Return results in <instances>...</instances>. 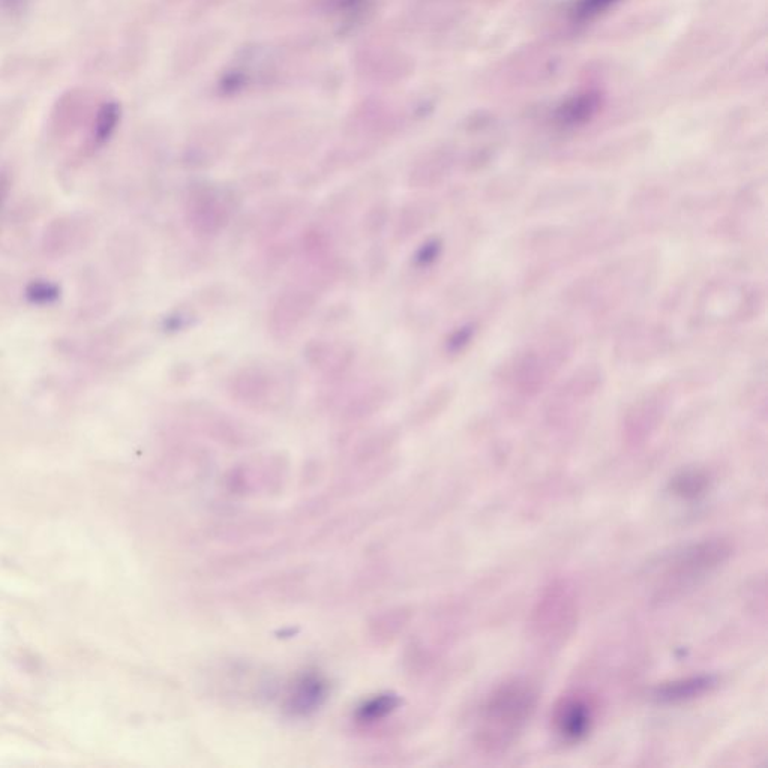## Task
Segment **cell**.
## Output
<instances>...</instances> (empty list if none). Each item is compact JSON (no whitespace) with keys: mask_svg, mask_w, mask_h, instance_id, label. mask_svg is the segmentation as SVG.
Listing matches in <instances>:
<instances>
[{"mask_svg":"<svg viewBox=\"0 0 768 768\" xmlns=\"http://www.w3.org/2000/svg\"><path fill=\"white\" fill-rule=\"evenodd\" d=\"M536 687L530 681L513 678L495 687L479 714L476 738L488 753H500L518 741L536 713Z\"/></svg>","mask_w":768,"mask_h":768,"instance_id":"obj_1","label":"cell"},{"mask_svg":"<svg viewBox=\"0 0 768 768\" xmlns=\"http://www.w3.org/2000/svg\"><path fill=\"white\" fill-rule=\"evenodd\" d=\"M725 539H705L675 552L657 575L653 596L657 602H671L698 587L731 557Z\"/></svg>","mask_w":768,"mask_h":768,"instance_id":"obj_2","label":"cell"},{"mask_svg":"<svg viewBox=\"0 0 768 768\" xmlns=\"http://www.w3.org/2000/svg\"><path fill=\"white\" fill-rule=\"evenodd\" d=\"M578 603L564 582H552L543 590L531 614V630L543 642H561L575 629Z\"/></svg>","mask_w":768,"mask_h":768,"instance_id":"obj_3","label":"cell"},{"mask_svg":"<svg viewBox=\"0 0 768 768\" xmlns=\"http://www.w3.org/2000/svg\"><path fill=\"white\" fill-rule=\"evenodd\" d=\"M231 197L213 186H198L189 192L188 219L201 236H215L230 221Z\"/></svg>","mask_w":768,"mask_h":768,"instance_id":"obj_4","label":"cell"},{"mask_svg":"<svg viewBox=\"0 0 768 768\" xmlns=\"http://www.w3.org/2000/svg\"><path fill=\"white\" fill-rule=\"evenodd\" d=\"M552 728L566 743H578L590 734L594 723V704L581 692L561 696L552 710Z\"/></svg>","mask_w":768,"mask_h":768,"instance_id":"obj_5","label":"cell"},{"mask_svg":"<svg viewBox=\"0 0 768 768\" xmlns=\"http://www.w3.org/2000/svg\"><path fill=\"white\" fill-rule=\"evenodd\" d=\"M278 375L260 366H249L234 375L230 392L237 401L248 405H264L272 401L273 396L284 392Z\"/></svg>","mask_w":768,"mask_h":768,"instance_id":"obj_6","label":"cell"},{"mask_svg":"<svg viewBox=\"0 0 768 768\" xmlns=\"http://www.w3.org/2000/svg\"><path fill=\"white\" fill-rule=\"evenodd\" d=\"M314 303V293L306 288L294 287L285 290L276 300L270 314V327L273 333L281 338L291 335L311 314Z\"/></svg>","mask_w":768,"mask_h":768,"instance_id":"obj_7","label":"cell"},{"mask_svg":"<svg viewBox=\"0 0 768 768\" xmlns=\"http://www.w3.org/2000/svg\"><path fill=\"white\" fill-rule=\"evenodd\" d=\"M603 99L605 96L596 87L576 90L555 107L554 122L567 129L587 125L599 114Z\"/></svg>","mask_w":768,"mask_h":768,"instance_id":"obj_8","label":"cell"},{"mask_svg":"<svg viewBox=\"0 0 768 768\" xmlns=\"http://www.w3.org/2000/svg\"><path fill=\"white\" fill-rule=\"evenodd\" d=\"M305 357L312 368L326 375H339L350 368L354 351L342 342L312 341L305 348Z\"/></svg>","mask_w":768,"mask_h":768,"instance_id":"obj_9","label":"cell"},{"mask_svg":"<svg viewBox=\"0 0 768 768\" xmlns=\"http://www.w3.org/2000/svg\"><path fill=\"white\" fill-rule=\"evenodd\" d=\"M717 681L713 675H695V677L681 678V680L669 681L654 690V701L659 704H681V702L693 701L699 696L710 692Z\"/></svg>","mask_w":768,"mask_h":768,"instance_id":"obj_10","label":"cell"},{"mask_svg":"<svg viewBox=\"0 0 768 768\" xmlns=\"http://www.w3.org/2000/svg\"><path fill=\"white\" fill-rule=\"evenodd\" d=\"M623 0H572L567 6V20L572 26H588L608 14Z\"/></svg>","mask_w":768,"mask_h":768,"instance_id":"obj_11","label":"cell"},{"mask_svg":"<svg viewBox=\"0 0 768 768\" xmlns=\"http://www.w3.org/2000/svg\"><path fill=\"white\" fill-rule=\"evenodd\" d=\"M119 120L120 108L116 102L105 101L98 104L92 117V129H90L93 144L102 146L107 143L116 131Z\"/></svg>","mask_w":768,"mask_h":768,"instance_id":"obj_12","label":"cell"},{"mask_svg":"<svg viewBox=\"0 0 768 768\" xmlns=\"http://www.w3.org/2000/svg\"><path fill=\"white\" fill-rule=\"evenodd\" d=\"M707 474L699 470L681 471L672 479L671 489L683 500H698L708 489Z\"/></svg>","mask_w":768,"mask_h":768,"instance_id":"obj_13","label":"cell"},{"mask_svg":"<svg viewBox=\"0 0 768 768\" xmlns=\"http://www.w3.org/2000/svg\"><path fill=\"white\" fill-rule=\"evenodd\" d=\"M59 288L48 281H35L27 287L26 296L35 305H50L59 299Z\"/></svg>","mask_w":768,"mask_h":768,"instance_id":"obj_14","label":"cell"},{"mask_svg":"<svg viewBox=\"0 0 768 768\" xmlns=\"http://www.w3.org/2000/svg\"><path fill=\"white\" fill-rule=\"evenodd\" d=\"M387 216H389V213H387L386 207L377 204L365 218L366 230L371 234L380 233L384 225H386Z\"/></svg>","mask_w":768,"mask_h":768,"instance_id":"obj_15","label":"cell"},{"mask_svg":"<svg viewBox=\"0 0 768 768\" xmlns=\"http://www.w3.org/2000/svg\"><path fill=\"white\" fill-rule=\"evenodd\" d=\"M29 0H0V8L8 12H18L26 6Z\"/></svg>","mask_w":768,"mask_h":768,"instance_id":"obj_16","label":"cell"}]
</instances>
